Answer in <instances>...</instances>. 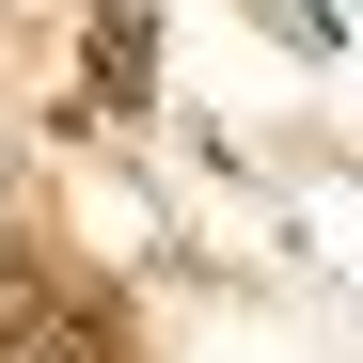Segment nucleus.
Masks as SVG:
<instances>
[{"label": "nucleus", "instance_id": "f257e3e1", "mask_svg": "<svg viewBox=\"0 0 363 363\" xmlns=\"http://www.w3.org/2000/svg\"><path fill=\"white\" fill-rule=\"evenodd\" d=\"M143 79H158V16H143V0H95V79H79V111H95V127H127Z\"/></svg>", "mask_w": 363, "mask_h": 363}]
</instances>
